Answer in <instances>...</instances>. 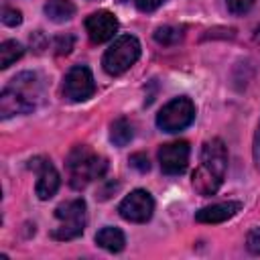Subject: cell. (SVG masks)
Instances as JSON below:
<instances>
[{
  "instance_id": "6da1fadb",
  "label": "cell",
  "mask_w": 260,
  "mask_h": 260,
  "mask_svg": "<svg viewBox=\"0 0 260 260\" xmlns=\"http://www.w3.org/2000/svg\"><path fill=\"white\" fill-rule=\"evenodd\" d=\"M43 79L35 71H22L14 75L0 93V116L2 120L10 116H20L37 110L43 100Z\"/></svg>"
},
{
  "instance_id": "7a4b0ae2",
  "label": "cell",
  "mask_w": 260,
  "mask_h": 260,
  "mask_svg": "<svg viewBox=\"0 0 260 260\" xmlns=\"http://www.w3.org/2000/svg\"><path fill=\"white\" fill-rule=\"evenodd\" d=\"M199 167L193 173V189L207 197L215 195L223 183L225 169H228V150L221 138H211L201 146Z\"/></svg>"
},
{
  "instance_id": "3957f363",
  "label": "cell",
  "mask_w": 260,
  "mask_h": 260,
  "mask_svg": "<svg viewBox=\"0 0 260 260\" xmlns=\"http://www.w3.org/2000/svg\"><path fill=\"white\" fill-rule=\"evenodd\" d=\"M108 171V160L95 152H91L85 144L75 146L71 154L67 156V173H69V185L73 189H83L91 181L102 179Z\"/></svg>"
},
{
  "instance_id": "277c9868",
  "label": "cell",
  "mask_w": 260,
  "mask_h": 260,
  "mask_svg": "<svg viewBox=\"0 0 260 260\" xmlns=\"http://www.w3.org/2000/svg\"><path fill=\"white\" fill-rule=\"evenodd\" d=\"M140 57V43L132 35H120L104 53L102 67L108 75H122Z\"/></svg>"
},
{
  "instance_id": "5b68a950",
  "label": "cell",
  "mask_w": 260,
  "mask_h": 260,
  "mask_svg": "<svg viewBox=\"0 0 260 260\" xmlns=\"http://www.w3.org/2000/svg\"><path fill=\"white\" fill-rule=\"evenodd\" d=\"M55 217H57V228L51 232L55 240L67 242V240L79 238L85 230V201L69 199L61 203L55 209Z\"/></svg>"
},
{
  "instance_id": "8992f818",
  "label": "cell",
  "mask_w": 260,
  "mask_h": 260,
  "mask_svg": "<svg viewBox=\"0 0 260 260\" xmlns=\"http://www.w3.org/2000/svg\"><path fill=\"white\" fill-rule=\"evenodd\" d=\"M195 112H197L195 104L189 98H185V95L173 98L156 114V126L162 132H169V134L181 132L187 126H191V122L195 120Z\"/></svg>"
},
{
  "instance_id": "52a82bcc",
  "label": "cell",
  "mask_w": 260,
  "mask_h": 260,
  "mask_svg": "<svg viewBox=\"0 0 260 260\" xmlns=\"http://www.w3.org/2000/svg\"><path fill=\"white\" fill-rule=\"evenodd\" d=\"M95 93L93 73L85 65H73L63 79V98L69 102H85Z\"/></svg>"
},
{
  "instance_id": "ba28073f",
  "label": "cell",
  "mask_w": 260,
  "mask_h": 260,
  "mask_svg": "<svg viewBox=\"0 0 260 260\" xmlns=\"http://www.w3.org/2000/svg\"><path fill=\"white\" fill-rule=\"evenodd\" d=\"M152 211H154V199L146 189H134L118 205V213L132 223L148 221L152 217Z\"/></svg>"
},
{
  "instance_id": "9c48e42d",
  "label": "cell",
  "mask_w": 260,
  "mask_h": 260,
  "mask_svg": "<svg viewBox=\"0 0 260 260\" xmlns=\"http://www.w3.org/2000/svg\"><path fill=\"white\" fill-rule=\"evenodd\" d=\"M189 154H191L189 142L175 140V142L162 144L158 148V165H160L162 173H167V175H181L187 169Z\"/></svg>"
},
{
  "instance_id": "30bf717a",
  "label": "cell",
  "mask_w": 260,
  "mask_h": 260,
  "mask_svg": "<svg viewBox=\"0 0 260 260\" xmlns=\"http://www.w3.org/2000/svg\"><path fill=\"white\" fill-rule=\"evenodd\" d=\"M28 167L37 173V185H35L37 197L43 199V201L51 199V197L57 193L59 183H61L59 173H57V169L53 167V162H51L49 158H45V156H37V158L30 160Z\"/></svg>"
},
{
  "instance_id": "8fae6325",
  "label": "cell",
  "mask_w": 260,
  "mask_h": 260,
  "mask_svg": "<svg viewBox=\"0 0 260 260\" xmlns=\"http://www.w3.org/2000/svg\"><path fill=\"white\" fill-rule=\"evenodd\" d=\"M85 32L95 45L108 43L118 32V20L110 10H98L85 18Z\"/></svg>"
},
{
  "instance_id": "7c38bea8",
  "label": "cell",
  "mask_w": 260,
  "mask_h": 260,
  "mask_svg": "<svg viewBox=\"0 0 260 260\" xmlns=\"http://www.w3.org/2000/svg\"><path fill=\"white\" fill-rule=\"evenodd\" d=\"M242 209L240 201H223V203H213L207 207H201L195 213V219L201 223H221L230 217H234Z\"/></svg>"
},
{
  "instance_id": "4fadbf2b",
  "label": "cell",
  "mask_w": 260,
  "mask_h": 260,
  "mask_svg": "<svg viewBox=\"0 0 260 260\" xmlns=\"http://www.w3.org/2000/svg\"><path fill=\"white\" fill-rule=\"evenodd\" d=\"M95 244L108 252H122L124 246H126V238H124V232L120 228H112V225H106L102 228L98 234H95Z\"/></svg>"
},
{
  "instance_id": "5bb4252c",
  "label": "cell",
  "mask_w": 260,
  "mask_h": 260,
  "mask_svg": "<svg viewBox=\"0 0 260 260\" xmlns=\"http://www.w3.org/2000/svg\"><path fill=\"white\" fill-rule=\"evenodd\" d=\"M45 14L53 22H65L75 14V4L71 0H49L45 4Z\"/></svg>"
},
{
  "instance_id": "9a60e30c",
  "label": "cell",
  "mask_w": 260,
  "mask_h": 260,
  "mask_svg": "<svg viewBox=\"0 0 260 260\" xmlns=\"http://www.w3.org/2000/svg\"><path fill=\"white\" fill-rule=\"evenodd\" d=\"M134 136V130H132V124L126 120V118H118L112 122L110 126V140L116 144V146H126Z\"/></svg>"
},
{
  "instance_id": "2e32d148",
  "label": "cell",
  "mask_w": 260,
  "mask_h": 260,
  "mask_svg": "<svg viewBox=\"0 0 260 260\" xmlns=\"http://www.w3.org/2000/svg\"><path fill=\"white\" fill-rule=\"evenodd\" d=\"M24 53V47L18 41H4L0 45V67L8 69L14 61H18Z\"/></svg>"
},
{
  "instance_id": "e0dca14e",
  "label": "cell",
  "mask_w": 260,
  "mask_h": 260,
  "mask_svg": "<svg viewBox=\"0 0 260 260\" xmlns=\"http://www.w3.org/2000/svg\"><path fill=\"white\" fill-rule=\"evenodd\" d=\"M181 39H183V28H181V26L165 24V26H158V28L154 30V41H156L158 45H165V47L177 45Z\"/></svg>"
},
{
  "instance_id": "ac0fdd59",
  "label": "cell",
  "mask_w": 260,
  "mask_h": 260,
  "mask_svg": "<svg viewBox=\"0 0 260 260\" xmlns=\"http://www.w3.org/2000/svg\"><path fill=\"white\" fill-rule=\"evenodd\" d=\"M225 6L232 14L240 16V14H246L254 6V0H225Z\"/></svg>"
},
{
  "instance_id": "d6986e66",
  "label": "cell",
  "mask_w": 260,
  "mask_h": 260,
  "mask_svg": "<svg viewBox=\"0 0 260 260\" xmlns=\"http://www.w3.org/2000/svg\"><path fill=\"white\" fill-rule=\"evenodd\" d=\"M2 22H4L6 26H16V24H20V22H22V14H20V10L4 6V8H2Z\"/></svg>"
},
{
  "instance_id": "ffe728a7",
  "label": "cell",
  "mask_w": 260,
  "mask_h": 260,
  "mask_svg": "<svg viewBox=\"0 0 260 260\" xmlns=\"http://www.w3.org/2000/svg\"><path fill=\"white\" fill-rule=\"evenodd\" d=\"M73 35H61L55 39V51L57 55H67L71 49H73Z\"/></svg>"
},
{
  "instance_id": "44dd1931",
  "label": "cell",
  "mask_w": 260,
  "mask_h": 260,
  "mask_svg": "<svg viewBox=\"0 0 260 260\" xmlns=\"http://www.w3.org/2000/svg\"><path fill=\"white\" fill-rule=\"evenodd\" d=\"M130 167H134V169H136V171H140V173H146V171L150 169L148 156H146V154H142V152L132 154V156H130Z\"/></svg>"
},
{
  "instance_id": "7402d4cb",
  "label": "cell",
  "mask_w": 260,
  "mask_h": 260,
  "mask_svg": "<svg viewBox=\"0 0 260 260\" xmlns=\"http://www.w3.org/2000/svg\"><path fill=\"white\" fill-rule=\"evenodd\" d=\"M246 246H248V250H250L252 254H260V228H256V230H252V232L248 234Z\"/></svg>"
},
{
  "instance_id": "603a6c76",
  "label": "cell",
  "mask_w": 260,
  "mask_h": 260,
  "mask_svg": "<svg viewBox=\"0 0 260 260\" xmlns=\"http://www.w3.org/2000/svg\"><path fill=\"white\" fill-rule=\"evenodd\" d=\"M167 0H136V8L140 12H154L156 8H160Z\"/></svg>"
},
{
  "instance_id": "cb8c5ba5",
  "label": "cell",
  "mask_w": 260,
  "mask_h": 260,
  "mask_svg": "<svg viewBox=\"0 0 260 260\" xmlns=\"http://www.w3.org/2000/svg\"><path fill=\"white\" fill-rule=\"evenodd\" d=\"M254 160H256V167L260 169V140L258 138L254 140Z\"/></svg>"
},
{
  "instance_id": "d4e9b609",
  "label": "cell",
  "mask_w": 260,
  "mask_h": 260,
  "mask_svg": "<svg viewBox=\"0 0 260 260\" xmlns=\"http://www.w3.org/2000/svg\"><path fill=\"white\" fill-rule=\"evenodd\" d=\"M256 138H258V140H260V128H258V134H256Z\"/></svg>"
},
{
  "instance_id": "484cf974",
  "label": "cell",
  "mask_w": 260,
  "mask_h": 260,
  "mask_svg": "<svg viewBox=\"0 0 260 260\" xmlns=\"http://www.w3.org/2000/svg\"><path fill=\"white\" fill-rule=\"evenodd\" d=\"M118 2H128V0H118Z\"/></svg>"
}]
</instances>
